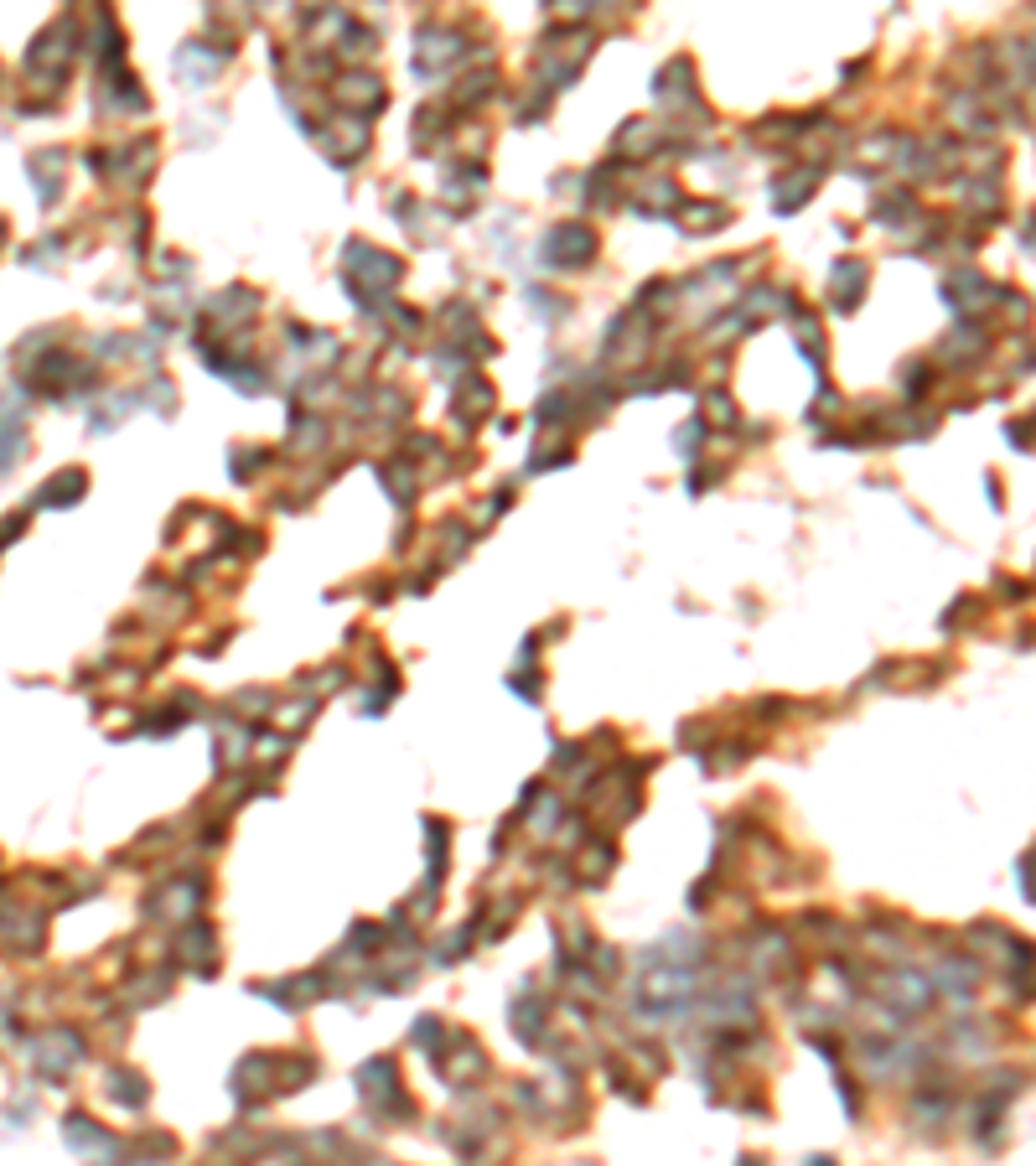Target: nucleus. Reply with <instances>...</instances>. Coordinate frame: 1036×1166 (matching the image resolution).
Here are the masks:
<instances>
[{
  "label": "nucleus",
  "mask_w": 1036,
  "mask_h": 1166,
  "mask_svg": "<svg viewBox=\"0 0 1036 1166\" xmlns=\"http://www.w3.org/2000/svg\"><path fill=\"white\" fill-rule=\"evenodd\" d=\"M83 488H88V477L73 467V472H58L48 488L37 493V503H48V509H62V503H73V498H83Z\"/></svg>",
  "instance_id": "nucleus-1"
},
{
  "label": "nucleus",
  "mask_w": 1036,
  "mask_h": 1166,
  "mask_svg": "<svg viewBox=\"0 0 1036 1166\" xmlns=\"http://www.w3.org/2000/svg\"><path fill=\"white\" fill-rule=\"evenodd\" d=\"M0 239H6V223H0Z\"/></svg>",
  "instance_id": "nucleus-2"
}]
</instances>
